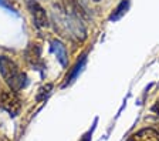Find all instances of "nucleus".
<instances>
[{
	"label": "nucleus",
	"mask_w": 159,
	"mask_h": 141,
	"mask_svg": "<svg viewBox=\"0 0 159 141\" xmlns=\"http://www.w3.org/2000/svg\"><path fill=\"white\" fill-rule=\"evenodd\" d=\"M0 107L3 108L9 115L16 117L21 110V100L17 96L16 91L9 90V91H2L0 93Z\"/></svg>",
	"instance_id": "4"
},
{
	"label": "nucleus",
	"mask_w": 159,
	"mask_h": 141,
	"mask_svg": "<svg viewBox=\"0 0 159 141\" xmlns=\"http://www.w3.org/2000/svg\"><path fill=\"white\" fill-rule=\"evenodd\" d=\"M24 56H26V60L29 61L30 66H33L37 70H41L44 67L43 59H41V49H40L39 44H29L27 49L24 50Z\"/></svg>",
	"instance_id": "5"
},
{
	"label": "nucleus",
	"mask_w": 159,
	"mask_h": 141,
	"mask_svg": "<svg viewBox=\"0 0 159 141\" xmlns=\"http://www.w3.org/2000/svg\"><path fill=\"white\" fill-rule=\"evenodd\" d=\"M51 91H53V84L48 83V84H46V86H43V87L39 90V93H37L36 100L37 101H44L50 94H51Z\"/></svg>",
	"instance_id": "10"
},
{
	"label": "nucleus",
	"mask_w": 159,
	"mask_h": 141,
	"mask_svg": "<svg viewBox=\"0 0 159 141\" xmlns=\"http://www.w3.org/2000/svg\"><path fill=\"white\" fill-rule=\"evenodd\" d=\"M85 12L75 0H56L53 3L51 21L58 34L71 41H84L87 39Z\"/></svg>",
	"instance_id": "1"
},
{
	"label": "nucleus",
	"mask_w": 159,
	"mask_h": 141,
	"mask_svg": "<svg viewBox=\"0 0 159 141\" xmlns=\"http://www.w3.org/2000/svg\"><path fill=\"white\" fill-rule=\"evenodd\" d=\"M131 141H159V131L155 128H142L131 137Z\"/></svg>",
	"instance_id": "6"
},
{
	"label": "nucleus",
	"mask_w": 159,
	"mask_h": 141,
	"mask_svg": "<svg viewBox=\"0 0 159 141\" xmlns=\"http://www.w3.org/2000/svg\"><path fill=\"white\" fill-rule=\"evenodd\" d=\"M128 9H129V0H121V3L115 7V10H112V13H111V16H109V20L111 21L119 20V19L126 13Z\"/></svg>",
	"instance_id": "9"
},
{
	"label": "nucleus",
	"mask_w": 159,
	"mask_h": 141,
	"mask_svg": "<svg viewBox=\"0 0 159 141\" xmlns=\"http://www.w3.org/2000/svg\"><path fill=\"white\" fill-rule=\"evenodd\" d=\"M0 73L10 90L20 91L27 86V76L20 70L16 61L7 56H0Z\"/></svg>",
	"instance_id": "2"
},
{
	"label": "nucleus",
	"mask_w": 159,
	"mask_h": 141,
	"mask_svg": "<svg viewBox=\"0 0 159 141\" xmlns=\"http://www.w3.org/2000/svg\"><path fill=\"white\" fill-rule=\"evenodd\" d=\"M152 111L155 113V114L159 115V101H158V103H155V104L152 106Z\"/></svg>",
	"instance_id": "12"
},
{
	"label": "nucleus",
	"mask_w": 159,
	"mask_h": 141,
	"mask_svg": "<svg viewBox=\"0 0 159 141\" xmlns=\"http://www.w3.org/2000/svg\"><path fill=\"white\" fill-rule=\"evenodd\" d=\"M0 6H3V7H6V9H9V10H13V7L9 4V2L7 0H0Z\"/></svg>",
	"instance_id": "11"
},
{
	"label": "nucleus",
	"mask_w": 159,
	"mask_h": 141,
	"mask_svg": "<svg viewBox=\"0 0 159 141\" xmlns=\"http://www.w3.org/2000/svg\"><path fill=\"white\" fill-rule=\"evenodd\" d=\"M94 2H101V0H94Z\"/></svg>",
	"instance_id": "13"
},
{
	"label": "nucleus",
	"mask_w": 159,
	"mask_h": 141,
	"mask_svg": "<svg viewBox=\"0 0 159 141\" xmlns=\"http://www.w3.org/2000/svg\"><path fill=\"white\" fill-rule=\"evenodd\" d=\"M50 44H51V51L56 54V57L60 61V64L63 67H67V64H68V54H67L66 46L60 40H53Z\"/></svg>",
	"instance_id": "7"
},
{
	"label": "nucleus",
	"mask_w": 159,
	"mask_h": 141,
	"mask_svg": "<svg viewBox=\"0 0 159 141\" xmlns=\"http://www.w3.org/2000/svg\"><path fill=\"white\" fill-rule=\"evenodd\" d=\"M27 10H29L33 24L37 29H47L50 24L48 14H47L46 9H44L39 2L36 0H27Z\"/></svg>",
	"instance_id": "3"
},
{
	"label": "nucleus",
	"mask_w": 159,
	"mask_h": 141,
	"mask_svg": "<svg viewBox=\"0 0 159 141\" xmlns=\"http://www.w3.org/2000/svg\"><path fill=\"white\" fill-rule=\"evenodd\" d=\"M85 61H87V53H84L83 56H81V59H80V60L75 63V66L73 67V70L70 71V74L67 76V78H66V84H64V86H67V84H70V83H73V81L75 80L77 76H78V74L81 73L83 67L85 66Z\"/></svg>",
	"instance_id": "8"
}]
</instances>
